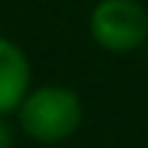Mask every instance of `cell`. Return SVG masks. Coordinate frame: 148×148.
I'll return each instance as SVG.
<instances>
[{"label": "cell", "mask_w": 148, "mask_h": 148, "mask_svg": "<svg viewBox=\"0 0 148 148\" xmlns=\"http://www.w3.org/2000/svg\"><path fill=\"white\" fill-rule=\"evenodd\" d=\"M82 118L85 109L79 94L70 88H60V85L33 88L18 106V127L24 130V136L45 145L70 139L82 127Z\"/></svg>", "instance_id": "cell-1"}, {"label": "cell", "mask_w": 148, "mask_h": 148, "mask_svg": "<svg viewBox=\"0 0 148 148\" xmlns=\"http://www.w3.org/2000/svg\"><path fill=\"white\" fill-rule=\"evenodd\" d=\"M88 30L106 51H136L148 42V9L139 0H97L88 15Z\"/></svg>", "instance_id": "cell-2"}, {"label": "cell", "mask_w": 148, "mask_h": 148, "mask_svg": "<svg viewBox=\"0 0 148 148\" xmlns=\"http://www.w3.org/2000/svg\"><path fill=\"white\" fill-rule=\"evenodd\" d=\"M30 91V60L21 45L9 36H0V115L18 112Z\"/></svg>", "instance_id": "cell-3"}, {"label": "cell", "mask_w": 148, "mask_h": 148, "mask_svg": "<svg viewBox=\"0 0 148 148\" xmlns=\"http://www.w3.org/2000/svg\"><path fill=\"white\" fill-rule=\"evenodd\" d=\"M0 148H12V130L6 124V115H0Z\"/></svg>", "instance_id": "cell-4"}]
</instances>
